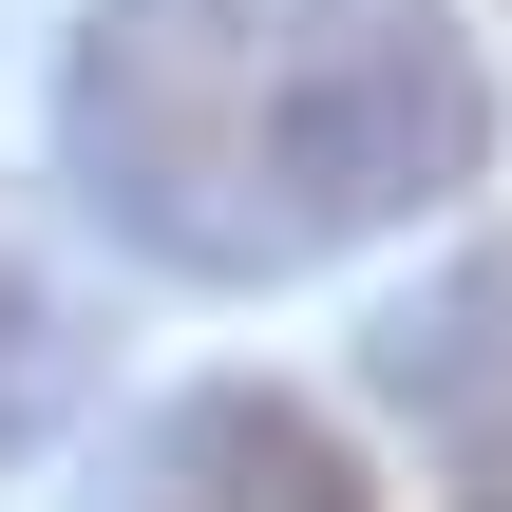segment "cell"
Instances as JSON below:
<instances>
[{"mask_svg": "<svg viewBox=\"0 0 512 512\" xmlns=\"http://www.w3.org/2000/svg\"><path fill=\"white\" fill-rule=\"evenodd\" d=\"M76 209L190 285H285L494 171L456 0H95L57 57Z\"/></svg>", "mask_w": 512, "mask_h": 512, "instance_id": "cell-1", "label": "cell"}, {"mask_svg": "<svg viewBox=\"0 0 512 512\" xmlns=\"http://www.w3.org/2000/svg\"><path fill=\"white\" fill-rule=\"evenodd\" d=\"M95 512H380V475H361L285 380H190V399L114 456Z\"/></svg>", "mask_w": 512, "mask_h": 512, "instance_id": "cell-2", "label": "cell"}, {"mask_svg": "<svg viewBox=\"0 0 512 512\" xmlns=\"http://www.w3.org/2000/svg\"><path fill=\"white\" fill-rule=\"evenodd\" d=\"M380 399H399L418 437H456L475 475H512V247L437 266V285L380 323Z\"/></svg>", "mask_w": 512, "mask_h": 512, "instance_id": "cell-3", "label": "cell"}, {"mask_svg": "<svg viewBox=\"0 0 512 512\" xmlns=\"http://www.w3.org/2000/svg\"><path fill=\"white\" fill-rule=\"evenodd\" d=\"M76 399H95V285L57 266L38 190H0V456H38Z\"/></svg>", "mask_w": 512, "mask_h": 512, "instance_id": "cell-4", "label": "cell"}]
</instances>
